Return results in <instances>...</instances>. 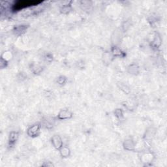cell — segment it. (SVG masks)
Here are the masks:
<instances>
[{
	"label": "cell",
	"mask_w": 167,
	"mask_h": 167,
	"mask_svg": "<svg viewBox=\"0 0 167 167\" xmlns=\"http://www.w3.org/2000/svg\"><path fill=\"white\" fill-rule=\"evenodd\" d=\"M40 1H19L18 4L15 5V7L16 9H20L22 8L30 7L31 5H35V4H39Z\"/></svg>",
	"instance_id": "1"
},
{
	"label": "cell",
	"mask_w": 167,
	"mask_h": 167,
	"mask_svg": "<svg viewBox=\"0 0 167 167\" xmlns=\"http://www.w3.org/2000/svg\"><path fill=\"white\" fill-rule=\"evenodd\" d=\"M39 131V126L38 125H35L29 129V134L31 137L33 136H36L37 135V132Z\"/></svg>",
	"instance_id": "2"
}]
</instances>
